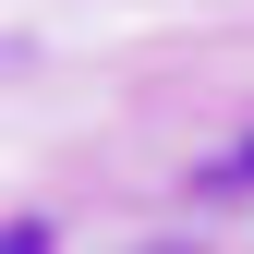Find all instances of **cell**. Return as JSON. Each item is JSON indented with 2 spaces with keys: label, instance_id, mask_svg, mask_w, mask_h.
Wrapping results in <instances>:
<instances>
[{
  "label": "cell",
  "instance_id": "obj_1",
  "mask_svg": "<svg viewBox=\"0 0 254 254\" xmlns=\"http://www.w3.org/2000/svg\"><path fill=\"white\" fill-rule=\"evenodd\" d=\"M12 254H49V230H37V218H12Z\"/></svg>",
  "mask_w": 254,
  "mask_h": 254
},
{
  "label": "cell",
  "instance_id": "obj_2",
  "mask_svg": "<svg viewBox=\"0 0 254 254\" xmlns=\"http://www.w3.org/2000/svg\"><path fill=\"white\" fill-rule=\"evenodd\" d=\"M242 182H254V145H242Z\"/></svg>",
  "mask_w": 254,
  "mask_h": 254
}]
</instances>
